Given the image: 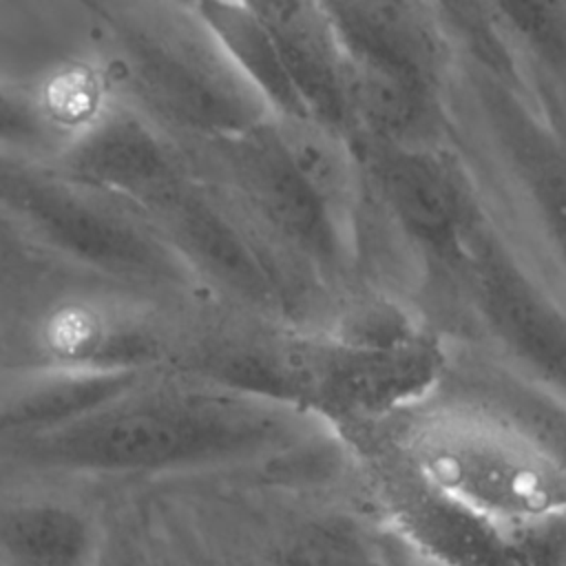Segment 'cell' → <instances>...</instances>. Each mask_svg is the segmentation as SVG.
<instances>
[{"instance_id": "obj_7", "label": "cell", "mask_w": 566, "mask_h": 566, "mask_svg": "<svg viewBox=\"0 0 566 566\" xmlns=\"http://www.w3.org/2000/svg\"><path fill=\"white\" fill-rule=\"evenodd\" d=\"M0 214L49 252L155 287L201 294L146 217L57 161L0 150Z\"/></svg>"}, {"instance_id": "obj_4", "label": "cell", "mask_w": 566, "mask_h": 566, "mask_svg": "<svg viewBox=\"0 0 566 566\" xmlns=\"http://www.w3.org/2000/svg\"><path fill=\"white\" fill-rule=\"evenodd\" d=\"M447 113L491 210L566 305V104L531 88L511 60L453 49Z\"/></svg>"}, {"instance_id": "obj_6", "label": "cell", "mask_w": 566, "mask_h": 566, "mask_svg": "<svg viewBox=\"0 0 566 566\" xmlns=\"http://www.w3.org/2000/svg\"><path fill=\"white\" fill-rule=\"evenodd\" d=\"M486 201V197H484ZM429 290L517 378L566 411V305L509 237L489 201Z\"/></svg>"}, {"instance_id": "obj_11", "label": "cell", "mask_w": 566, "mask_h": 566, "mask_svg": "<svg viewBox=\"0 0 566 566\" xmlns=\"http://www.w3.org/2000/svg\"><path fill=\"white\" fill-rule=\"evenodd\" d=\"M272 35L305 119L354 144L345 60L325 2H250Z\"/></svg>"}, {"instance_id": "obj_3", "label": "cell", "mask_w": 566, "mask_h": 566, "mask_svg": "<svg viewBox=\"0 0 566 566\" xmlns=\"http://www.w3.org/2000/svg\"><path fill=\"white\" fill-rule=\"evenodd\" d=\"M520 537L566 528V438L482 400H436L349 444Z\"/></svg>"}, {"instance_id": "obj_14", "label": "cell", "mask_w": 566, "mask_h": 566, "mask_svg": "<svg viewBox=\"0 0 566 566\" xmlns=\"http://www.w3.org/2000/svg\"><path fill=\"white\" fill-rule=\"evenodd\" d=\"M91 566H159L128 486H108L104 533Z\"/></svg>"}, {"instance_id": "obj_17", "label": "cell", "mask_w": 566, "mask_h": 566, "mask_svg": "<svg viewBox=\"0 0 566 566\" xmlns=\"http://www.w3.org/2000/svg\"><path fill=\"white\" fill-rule=\"evenodd\" d=\"M553 566H566V535L559 544V551H557V557H555V564Z\"/></svg>"}, {"instance_id": "obj_16", "label": "cell", "mask_w": 566, "mask_h": 566, "mask_svg": "<svg viewBox=\"0 0 566 566\" xmlns=\"http://www.w3.org/2000/svg\"><path fill=\"white\" fill-rule=\"evenodd\" d=\"M376 566H429L413 557L409 551H405L380 524L378 535V551H376Z\"/></svg>"}, {"instance_id": "obj_1", "label": "cell", "mask_w": 566, "mask_h": 566, "mask_svg": "<svg viewBox=\"0 0 566 566\" xmlns=\"http://www.w3.org/2000/svg\"><path fill=\"white\" fill-rule=\"evenodd\" d=\"M334 433L312 413L153 369L102 402L0 438V482L75 480L104 486L265 469Z\"/></svg>"}, {"instance_id": "obj_5", "label": "cell", "mask_w": 566, "mask_h": 566, "mask_svg": "<svg viewBox=\"0 0 566 566\" xmlns=\"http://www.w3.org/2000/svg\"><path fill=\"white\" fill-rule=\"evenodd\" d=\"M119 97L181 142L241 135L270 119L197 0H91Z\"/></svg>"}, {"instance_id": "obj_10", "label": "cell", "mask_w": 566, "mask_h": 566, "mask_svg": "<svg viewBox=\"0 0 566 566\" xmlns=\"http://www.w3.org/2000/svg\"><path fill=\"white\" fill-rule=\"evenodd\" d=\"M108 486L75 480L0 482V566H91Z\"/></svg>"}, {"instance_id": "obj_2", "label": "cell", "mask_w": 566, "mask_h": 566, "mask_svg": "<svg viewBox=\"0 0 566 566\" xmlns=\"http://www.w3.org/2000/svg\"><path fill=\"white\" fill-rule=\"evenodd\" d=\"M206 301L46 254L0 283V369L55 376L172 369Z\"/></svg>"}, {"instance_id": "obj_9", "label": "cell", "mask_w": 566, "mask_h": 566, "mask_svg": "<svg viewBox=\"0 0 566 566\" xmlns=\"http://www.w3.org/2000/svg\"><path fill=\"white\" fill-rule=\"evenodd\" d=\"M0 82L97 119L117 91L91 0H0Z\"/></svg>"}, {"instance_id": "obj_13", "label": "cell", "mask_w": 566, "mask_h": 566, "mask_svg": "<svg viewBox=\"0 0 566 566\" xmlns=\"http://www.w3.org/2000/svg\"><path fill=\"white\" fill-rule=\"evenodd\" d=\"M95 122L46 95L0 82V150L57 161Z\"/></svg>"}, {"instance_id": "obj_15", "label": "cell", "mask_w": 566, "mask_h": 566, "mask_svg": "<svg viewBox=\"0 0 566 566\" xmlns=\"http://www.w3.org/2000/svg\"><path fill=\"white\" fill-rule=\"evenodd\" d=\"M53 254L42 248L29 232L18 223L0 214V283L29 268L33 261Z\"/></svg>"}, {"instance_id": "obj_8", "label": "cell", "mask_w": 566, "mask_h": 566, "mask_svg": "<svg viewBox=\"0 0 566 566\" xmlns=\"http://www.w3.org/2000/svg\"><path fill=\"white\" fill-rule=\"evenodd\" d=\"M382 528L429 566H553L566 528L520 537L436 493L385 458L354 460Z\"/></svg>"}, {"instance_id": "obj_12", "label": "cell", "mask_w": 566, "mask_h": 566, "mask_svg": "<svg viewBox=\"0 0 566 566\" xmlns=\"http://www.w3.org/2000/svg\"><path fill=\"white\" fill-rule=\"evenodd\" d=\"M142 374L55 376L0 369V438L44 427L93 407Z\"/></svg>"}]
</instances>
